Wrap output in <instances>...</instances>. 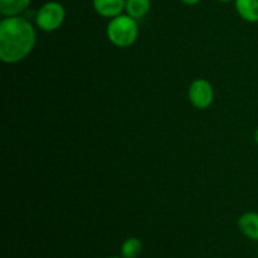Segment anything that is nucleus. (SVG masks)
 I'll return each mask as SVG.
<instances>
[{
	"label": "nucleus",
	"instance_id": "9b49d317",
	"mask_svg": "<svg viewBox=\"0 0 258 258\" xmlns=\"http://www.w3.org/2000/svg\"><path fill=\"white\" fill-rule=\"evenodd\" d=\"M180 2L183 3V4L189 5V7H193V5L199 4V3H201L202 0H180Z\"/></svg>",
	"mask_w": 258,
	"mask_h": 258
},
{
	"label": "nucleus",
	"instance_id": "7ed1b4c3",
	"mask_svg": "<svg viewBox=\"0 0 258 258\" xmlns=\"http://www.w3.org/2000/svg\"><path fill=\"white\" fill-rule=\"evenodd\" d=\"M66 20V9L60 3L47 2L37 10L34 22L37 28L43 32H55Z\"/></svg>",
	"mask_w": 258,
	"mask_h": 258
},
{
	"label": "nucleus",
	"instance_id": "6e6552de",
	"mask_svg": "<svg viewBox=\"0 0 258 258\" xmlns=\"http://www.w3.org/2000/svg\"><path fill=\"white\" fill-rule=\"evenodd\" d=\"M32 0H0V14L3 17H18L25 13Z\"/></svg>",
	"mask_w": 258,
	"mask_h": 258
},
{
	"label": "nucleus",
	"instance_id": "1a4fd4ad",
	"mask_svg": "<svg viewBox=\"0 0 258 258\" xmlns=\"http://www.w3.org/2000/svg\"><path fill=\"white\" fill-rule=\"evenodd\" d=\"M151 9V0H126L125 12L136 20L143 19Z\"/></svg>",
	"mask_w": 258,
	"mask_h": 258
},
{
	"label": "nucleus",
	"instance_id": "9d476101",
	"mask_svg": "<svg viewBox=\"0 0 258 258\" xmlns=\"http://www.w3.org/2000/svg\"><path fill=\"white\" fill-rule=\"evenodd\" d=\"M143 251V243L138 237H128L121 244V257L122 258H138Z\"/></svg>",
	"mask_w": 258,
	"mask_h": 258
},
{
	"label": "nucleus",
	"instance_id": "20e7f679",
	"mask_svg": "<svg viewBox=\"0 0 258 258\" xmlns=\"http://www.w3.org/2000/svg\"><path fill=\"white\" fill-rule=\"evenodd\" d=\"M188 100L198 110H206L214 101V88L206 78H197L188 88Z\"/></svg>",
	"mask_w": 258,
	"mask_h": 258
},
{
	"label": "nucleus",
	"instance_id": "423d86ee",
	"mask_svg": "<svg viewBox=\"0 0 258 258\" xmlns=\"http://www.w3.org/2000/svg\"><path fill=\"white\" fill-rule=\"evenodd\" d=\"M238 228L243 236L258 242V213L246 212L238 218Z\"/></svg>",
	"mask_w": 258,
	"mask_h": 258
},
{
	"label": "nucleus",
	"instance_id": "0eeeda50",
	"mask_svg": "<svg viewBox=\"0 0 258 258\" xmlns=\"http://www.w3.org/2000/svg\"><path fill=\"white\" fill-rule=\"evenodd\" d=\"M239 17L248 23H258V0H234Z\"/></svg>",
	"mask_w": 258,
	"mask_h": 258
},
{
	"label": "nucleus",
	"instance_id": "ddd939ff",
	"mask_svg": "<svg viewBox=\"0 0 258 258\" xmlns=\"http://www.w3.org/2000/svg\"><path fill=\"white\" fill-rule=\"evenodd\" d=\"M217 2H221V3H231V2H234V0H217Z\"/></svg>",
	"mask_w": 258,
	"mask_h": 258
},
{
	"label": "nucleus",
	"instance_id": "39448f33",
	"mask_svg": "<svg viewBox=\"0 0 258 258\" xmlns=\"http://www.w3.org/2000/svg\"><path fill=\"white\" fill-rule=\"evenodd\" d=\"M126 0H92L95 12L103 18H112L125 12Z\"/></svg>",
	"mask_w": 258,
	"mask_h": 258
},
{
	"label": "nucleus",
	"instance_id": "f8f14e48",
	"mask_svg": "<svg viewBox=\"0 0 258 258\" xmlns=\"http://www.w3.org/2000/svg\"><path fill=\"white\" fill-rule=\"evenodd\" d=\"M253 138H254V141H256V144L258 145V127L256 128V131H254V135H253Z\"/></svg>",
	"mask_w": 258,
	"mask_h": 258
},
{
	"label": "nucleus",
	"instance_id": "4468645a",
	"mask_svg": "<svg viewBox=\"0 0 258 258\" xmlns=\"http://www.w3.org/2000/svg\"><path fill=\"white\" fill-rule=\"evenodd\" d=\"M110 258H122V257H121V256L120 257H118V256H113V257H110Z\"/></svg>",
	"mask_w": 258,
	"mask_h": 258
},
{
	"label": "nucleus",
	"instance_id": "f257e3e1",
	"mask_svg": "<svg viewBox=\"0 0 258 258\" xmlns=\"http://www.w3.org/2000/svg\"><path fill=\"white\" fill-rule=\"evenodd\" d=\"M37 44L35 28L27 18L5 17L0 22V59L7 64L22 62Z\"/></svg>",
	"mask_w": 258,
	"mask_h": 258
},
{
	"label": "nucleus",
	"instance_id": "f03ea898",
	"mask_svg": "<svg viewBox=\"0 0 258 258\" xmlns=\"http://www.w3.org/2000/svg\"><path fill=\"white\" fill-rule=\"evenodd\" d=\"M106 35L111 44L118 48L131 47L138 40L139 24L135 18L128 14H120L112 18L106 28Z\"/></svg>",
	"mask_w": 258,
	"mask_h": 258
}]
</instances>
